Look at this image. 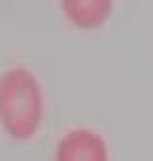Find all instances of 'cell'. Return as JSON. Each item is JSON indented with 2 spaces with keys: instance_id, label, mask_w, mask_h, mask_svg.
<instances>
[{
  "instance_id": "obj_1",
  "label": "cell",
  "mask_w": 153,
  "mask_h": 161,
  "mask_svg": "<svg viewBox=\"0 0 153 161\" xmlns=\"http://www.w3.org/2000/svg\"><path fill=\"white\" fill-rule=\"evenodd\" d=\"M43 91L37 78L23 66L0 74V126L12 140H29L41 126Z\"/></svg>"
},
{
  "instance_id": "obj_3",
  "label": "cell",
  "mask_w": 153,
  "mask_h": 161,
  "mask_svg": "<svg viewBox=\"0 0 153 161\" xmlns=\"http://www.w3.org/2000/svg\"><path fill=\"white\" fill-rule=\"evenodd\" d=\"M60 4L66 19L79 29L101 27L112 12V0H60Z\"/></svg>"
},
{
  "instance_id": "obj_2",
  "label": "cell",
  "mask_w": 153,
  "mask_h": 161,
  "mask_svg": "<svg viewBox=\"0 0 153 161\" xmlns=\"http://www.w3.org/2000/svg\"><path fill=\"white\" fill-rule=\"evenodd\" d=\"M54 161H109V147L99 132L72 128L58 140Z\"/></svg>"
}]
</instances>
